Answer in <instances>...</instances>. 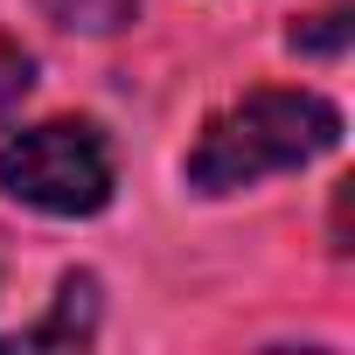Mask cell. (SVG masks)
<instances>
[{
    "label": "cell",
    "mask_w": 355,
    "mask_h": 355,
    "mask_svg": "<svg viewBox=\"0 0 355 355\" xmlns=\"http://www.w3.org/2000/svg\"><path fill=\"white\" fill-rule=\"evenodd\" d=\"M348 35H355V15H348V8H334V15H320V21H300L286 42H293L300 56H334Z\"/></svg>",
    "instance_id": "5b68a950"
},
{
    "label": "cell",
    "mask_w": 355,
    "mask_h": 355,
    "mask_svg": "<svg viewBox=\"0 0 355 355\" xmlns=\"http://www.w3.org/2000/svg\"><path fill=\"white\" fill-rule=\"evenodd\" d=\"M91 334H98V279H91V272H70V279L56 286L49 320L28 327V334H8L0 355H15V348H84Z\"/></svg>",
    "instance_id": "3957f363"
},
{
    "label": "cell",
    "mask_w": 355,
    "mask_h": 355,
    "mask_svg": "<svg viewBox=\"0 0 355 355\" xmlns=\"http://www.w3.org/2000/svg\"><path fill=\"white\" fill-rule=\"evenodd\" d=\"M28 91H35V63H28V49H0V132H8V119L21 112Z\"/></svg>",
    "instance_id": "8992f818"
},
{
    "label": "cell",
    "mask_w": 355,
    "mask_h": 355,
    "mask_svg": "<svg viewBox=\"0 0 355 355\" xmlns=\"http://www.w3.org/2000/svg\"><path fill=\"white\" fill-rule=\"evenodd\" d=\"M42 15H49L56 28H84V35H119V28H132L139 0H42Z\"/></svg>",
    "instance_id": "277c9868"
},
{
    "label": "cell",
    "mask_w": 355,
    "mask_h": 355,
    "mask_svg": "<svg viewBox=\"0 0 355 355\" xmlns=\"http://www.w3.org/2000/svg\"><path fill=\"white\" fill-rule=\"evenodd\" d=\"M341 146V112L320 91H251L230 112H216L189 153V189L237 196L265 174H293Z\"/></svg>",
    "instance_id": "6da1fadb"
},
{
    "label": "cell",
    "mask_w": 355,
    "mask_h": 355,
    "mask_svg": "<svg viewBox=\"0 0 355 355\" xmlns=\"http://www.w3.org/2000/svg\"><path fill=\"white\" fill-rule=\"evenodd\" d=\"M0 196L42 216H98L112 202V146L84 119H49L0 146Z\"/></svg>",
    "instance_id": "7a4b0ae2"
}]
</instances>
